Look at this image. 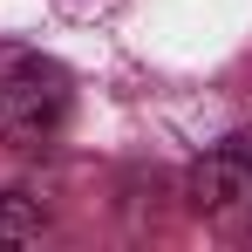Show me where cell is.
<instances>
[{
  "label": "cell",
  "mask_w": 252,
  "mask_h": 252,
  "mask_svg": "<svg viewBox=\"0 0 252 252\" xmlns=\"http://www.w3.org/2000/svg\"><path fill=\"white\" fill-rule=\"evenodd\" d=\"M239 150H246V157H252V129H239Z\"/></svg>",
  "instance_id": "277c9868"
},
{
  "label": "cell",
  "mask_w": 252,
  "mask_h": 252,
  "mask_svg": "<svg viewBox=\"0 0 252 252\" xmlns=\"http://www.w3.org/2000/svg\"><path fill=\"white\" fill-rule=\"evenodd\" d=\"M191 205L218 225H252V157L239 150V136L191 164Z\"/></svg>",
  "instance_id": "7a4b0ae2"
},
{
  "label": "cell",
  "mask_w": 252,
  "mask_h": 252,
  "mask_svg": "<svg viewBox=\"0 0 252 252\" xmlns=\"http://www.w3.org/2000/svg\"><path fill=\"white\" fill-rule=\"evenodd\" d=\"M68 123V82L48 62H21L0 75V136L14 150H41Z\"/></svg>",
  "instance_id": "6da1fadb"
},
{
  "label": "cell",
  "mask_w": 252,
  "mask_h": 252,
  "mask_svg": "<svg viewBox=\"0 0 252 252\" xmlns=\"http://www.w3.org/2000/svg\"><path fill=\"white\" fill-rule=\"evenodd\" d=\"M48 205L34 191H0V246H21V239H41Z\"/></svg>",
  "instance_id": "3957f363"
}]
</instances>
